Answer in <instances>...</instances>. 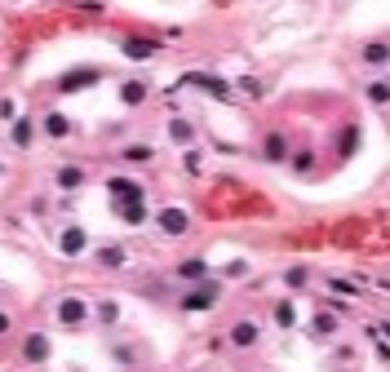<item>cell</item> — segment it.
<instances>
[{
  "label": "cell",
  "instance_id": "4fadbf2b",
  "mask_svg": "<svg viewBox=\"0 0 390 372\" xmlns=\"http://www.w3.org/2000/svg\"><path fill=\"white\" fill-rule=\"evenodd\" d=\"M45 133H49V138H67V133H71V120H67L62 111H54V115H45Z\"/></svg>",
  "mask_w": 390,
  "mask_h": 372
},
{
  "label": "cell",
  "instance_id": "30bf717a",
  "mask_svg": "<svg viewBox=\"0 0 390 372\" xmlns=\"http://www.w3.org/2000/svg\"><path fill=\"white\" fill-rule=\"evenodd\" d=\"M156 40H142V36H133V40H125V58H133V62H147V58H156Z\"/></svg>",
  "mask_w": 390,
  "mask_h": 372
},
{
  "label": "cell",
  "instance_id": "f1b7e54d",
  "mask_svg": "<svg viewBox=\"0 0 390 372\" xmlns=\"http://www.w3.org/2000/svg\"><path fill=\"white\" fill-rule=\"evenodd\" d=\"M0 115H5V120H13V115H18V107H13L9 98H5V103H0Z\"/></svg>",
  "mask_w": 390,
  "mask_h": 372
},
{
  "label": "cell",
  "instance_id": "44dd1931",
  "mask_svg": "<svg viewBox=\"0 0 390 372\" xmlns=\"http://www.w3.org/2000/svg\"><path fill=\"white\" fill-rule=\"evenodd\" d=\"M364 62H377V66H382V62H386V45H382V40H372V45L364 49Z\"/></svg>",
  "mask_w": 390,
  "mask_h": 372
},
{
  "label": "cell",
  "instance_id": "8fae6325",
  "mask_svg": "<svg viewBox=\"0 0 390 372\" xmlns=\"http://www.w3.org/2000/svg\"><path fill=\"white\" fill-rule=\"evenodd\" d=\"M58 186H62V191H80V186H84V168L80 164H62L58 168Z\"/></svg>",
  "mask_w": 390,
  "mask_h": 372
},
{
  "label": "cell",
  "instance_id": "83f0119b",
  "mask_svg": "<svg viewBox=\"0 0 390 372\" xmlns=\"http://www.w3.org/2000/svg\"><path fill=\"white\" fill-rule=\"evenodd\" d=\"M311 164H315V160H311V151H302V156L293 160V168H297V173H306V168H311Z\"/></svg>",
  "mask_w": 390,
  "mask_h": 372
},
{
  "label": "cell",
  "instance_id": "ffe728a7",
  "mask_svg": "<svg viewBox=\"0 0 390 372\" xmlns=\"http://www.w3.org/2000/svg\"><path fill=\"white\" fill-rule=\"evenodd\" d=\"M151 156H156L151 146H129V151H125V160H129V164H147Z\"/></svg>",
  "mask_w": 390,
  "mask_h": 372
},
{
  "label": "cell",
  "instance_id": "7402d4cb",
  "mask_svg": "<svg viewBox=\"0 0 390 372\" xmlns=\"http://www.w3.org/2000/svg\"><path fill=\"white\" fill-rule=\"evenodd\" d=\"M98 319H103V324H115V319H120V306H115V301H103V306H98Z\"/></svg>",
  "mask_w": 390,
  "mask_h": 372
},
{
  "label": "cell",
  "instance_id": "d4e9b609",
  "mask_svg": "<svg viewBox=\"0 0 390 372\" xmlns=\"http://www.w3.org/2000/svg\"><path fill=\"white\" fill-rule=\"evenodd\" d=\"M115 213H120L129 226H133V222H142V217H147V209H142V204H138V209H115Z\"/></svg>",
  "mask_w": 390,
  "mask_h": 372
},
{
  "label": "cell",
  "instance_id": "2e32d148",
  "mask_svg": "<svg viewBox=\"0 0 390 372\" xmlns=\"http://www.w3.org/2000/svg\"><path fill=\"white\" fill-rule=\"evenodd\" d=\"M98 262L120 270V266H125V248H120V244H107V248H98Z\"/></svg>",
  "mask_w": 390,
  "mask_h": 372
},
{
  "label": "cell",
  "instance_id": "3957f363",
  "mask_svg": "<svg viewBox=\"0 0 390 372\" xmlns=\"http://www.w3.org/2000/svg\"><path fill=\"white\" fill-rule=\"evenodd\" d=\"M58 319L67 328H80L84 319H89V301H84V297H62L58 301Z\"/></svg>",
  "mask_w": 390,
  "mask_h": 372
},
{
  "label": "cell",
  "instance_id": "7c38bea8",
  "mask_svg": "<svg viewBox=\"0 0 390 372\" xmlns=\"http://www.w3.org/2000/svg\"><path fill=\"white\" fill-rule=\"evenodd\" d=\"M262 156H266V160H284V156H288V138H284V133H266Z\"/></svg>",
  "mask_w": 390,
  "mask_h": 372
},
{
  "label": "cell",
  "instance_id": "ba28073f",
  "mask_svg": "<svg viewBox=\"0 0 390 372\" xmlns=\"http://www.w3.org/2000/svg\"><path fill=\"white\" fill-rule=\"evenodd\" d=\"M258 332H262V328L253 324V319H240V324L231 328V346H235V350H248V346H258Z\"/></svg>",
  "mask_w": 390,
  "mask_h": 372
},
{
  "label": "cell",
  "instance_id": "5bb4252c",
  "mask_svg": "<svg viewBox=\"0 0 390 372\" xmlns=\"http://www.w3.org/2000/svg\"><path fill=\"white\" fill-rule=\"evenodd\" d=\"M168 138H173L178 146H191V138H195L191 120H168Z\"/></svg>",
  "mask_w": 390,
  "mask_h": 372
},
{
  "label": "cell",
  "instance_id": "f546056e",
  "mask_svg": "<svg viewBox=\"0 0 390 372\" xmlns=\"http://www.w3.org/2000/svg\"><path fill=\"white\" fill-rule=\"evenodd\" d=\"M5 332H9V315H5V310H0V337H5Z\"/></svg>",
  "mask_w": 390,
  "mask_h": 372
},
{
  "label": "cell",
  "instance_id": "484cf974",
  "mask_svg": "<svg viewBox=\"0 0 390 372\" xmlns=\"http://www.w3.org/2000/svg\"><path fill=\"white\" fill-rule=\"evenodd\" d=\"M240 89H244L248 98H262V84H258V80H253V76H244V80H240Z\"/></svg>",
  "mask_w": 390,
  "mask_h": 372
},
{
  "label": "cell",
  "instance_id": "cb8c5ba5",
  "mask_svg": "<svg viewBox=\"0 0 390 372\" xmlns=\"http://www.w3.org/2000/svg\"><path fill=\"white\" fill-rule=\"evenodd\" d=\"M368 98H372V103H386V98H390V89H386V80H377V84H368Z\"/></svg>",
  "mask_w": 390,
  "mask_h": 372
},
{
  "label": "cell",
  "instance_id": "ac0fdd59",
  "mask_svg": "<svg viewBox=\"0 0 390 372\" xmlns=\"http://www.w3.org/2000/svg\"><path fill=\"white\" fill-rule=\"evenodd\" d=\"M355 142H360V124H346L342 129V156H355Z\"/></svg>",
  "mask_w": 390,
  "mask_h": 372
},
{
  "label": "cell",
  "instance_id": "9a60e30c",
  "mask_svg": "<svg viewBox=\"0 0 390 372\" xmlns=\"http://www.w3.org/2000/svg\"><path fill=\"white\" fill-rule=\"evenodd\" d=\"M178 275H182V279H200V284H205V275H209V266L200 262V257H186V262L178 266Z\"/></svg>",
  "mask_w": 390,
  "mask_h": 372
},
{
  "label": "cell",
  "instance_id": "277c9868",
  "mask_svg": "<svg viewBox=\"0 0 390 372\" xmlns=\"http://www.w3.org/2000/svg\"><path fill=\"white\" fill-rule=\"evenodd\" d=\"M156 226L164 235H186V231H191V217H186V209H160L156 213Z\"/></svg>",
  "mask_w": 390,
  "mask_h": 372
},
{
  "label": "cell",
  "instance_id": "4dcf8cb0",
  "mask_svg": "<svg viewBox=\"0 0 390 372\" xmlns=\"http://www.w3.org/2000/svg\"><path fill=\"white\" fill-rule=\"evenodd\" d=\"M71 372H80V368H71Z\"/></svg>",
  "mask_w": 390,
  "mask_h": 372
},
{
  "label": "cell",
  "instance_id": "e0dca14e",
  "mask_svg": "<svg viewBox=\"0 0 390 372\" xmlns=\"http://www.w3.org/2000/svg\"><path fill=\"white\" fill-rule=\"evenodd\" d=\"M275 324L280 328H293L297 324V306H293V301H280V306H275Z\"/></svg>",
  "mask_w": 390,
  "mask_h": 372
},
{
  "label": "cell",
  "instance_id": "4316f807",
  "mask_svg": "<svg viewBox=\"0 0 390 372\" xmlns=\"http://www.w3.org/2000/svg\"><path fill=\"white\" fill-rule=\"evenodd\" d=\"M226 275H231V279H244V275H248V262H231Z\"/></svg>",
  "mask_w": 390,
  "mask_h": 372
},
{
  "label": "cell",
  "instance_id": "9c48e42d",
  "mask_svg": "<svg viewBox=\"0 0 390 372\" xmlns=\"http://www.w3.org/2000/svg\"><path fill=\"white\" fill-rule=\"evenodd\" d=\"M147 93H151V84H147V80H125V84H120V103H125V107L147 103Z\"/></svg>",
  "mask_w": 390,
  "mask_h": 372
},
{
  "label": "cell",
  "instance_id": "7a4b0ae2",
  "mask_svg": "<svg viewBox=\"0 0 390 372\" xmlns=\"http://www.w3.org/2000/svg\"><path fill=\"white\" fill-rule=\"evenodd\" d=\"M98 80H103L98 66H76V71H67V76L58 80V89H62V93H80V89H89V84H98Z\"/></svg>",
  "mask_w": 390,
  "mask_h": 372
},
{
  "label": "cell",
  "instance_id": "6da1fadb",
  "mask_svg": "<svg viewBox=\"0 0 390 372\" xmlns=\"http://www.w3.org/2000/svg\"><path fill=\"white\" fill-rule=\"evenodd\" d=\"M107 191H111V204L115 209H138L142 199H147V186L142 182H129V178H111Z\"/></svg>",
  "mask_w": 390,
  "mask_h": 372
},
{
  "label": "cell",
  "instance_id": "52a82bcc",
  "mask_svg": "<svg viewBox=\"0 0 390 372\" xmlns=\"http://www.w3.org/2000/svg\"><path fill=\"white\" fill-rule=\"evenodd\" d=\"M23 359H27V364H45V359H49V337H45V332H27Z\"/></svg>",
  "mask_w": 390,
  "mask_h": 372
},
{
  "label": "cell",
  "instance_id": "603a6c76",
  "mask_svg": "<svg viewBox=\"0 0 390 372\" xmlns=\"http://www.w3.org/2000/svg\"><path fill=\"white\" fill-rule=\"evenodd\" d=\"M311 328H315V337H328V332L337 328V319H333V315H319V319H315Z\"/></svg>",
  "mask_w": 390,
  "mask_h": 372
},
{
  "label": "cell",
  "instance_id": "8992f818",
  "mask_svg": "<svg viewBox=\"0 0 390 372\" xmlns=\"http://www.w3.org/2000/svg\"><path fill=\"white\" fill-rule=\"evenodd\" d=\"M58 248L67 252V257H80V252L89 248V235H84V226H62V235H58Z\"/></svg>",
  "mask_w": 390,
  "mask_h": 372
},
{
  "label": "cell",
  "instance_id": "d6986e66",
  "mask_svg": "<svg viewBox=\"0 0 390 372\" xmlns=\"http://www.w3.org/2000/svg\"><path fill=\"white\" fill-rule=\"evenodd\" d=\"M13 146H31V120H13Z\"/></svg>",
  "mask_w": 390,
  "mask_h": 372
},
{
  "label": "cell",
  "instance_id": "5b68a950",
  "mask_svg": "<svg viewBox=\"0 0 390 372\" xmlns=\"http://www.w3.org/2000/svg\"><path fill=\"white\" fill-rule=\"evenodd\" d=\"M213 301H217V284H209V279H205L200 289H191V293L182 297V310H209Z\"/></svg>",
  "mask_w": 390,
  "mask_h": 372
}]
</instances>
